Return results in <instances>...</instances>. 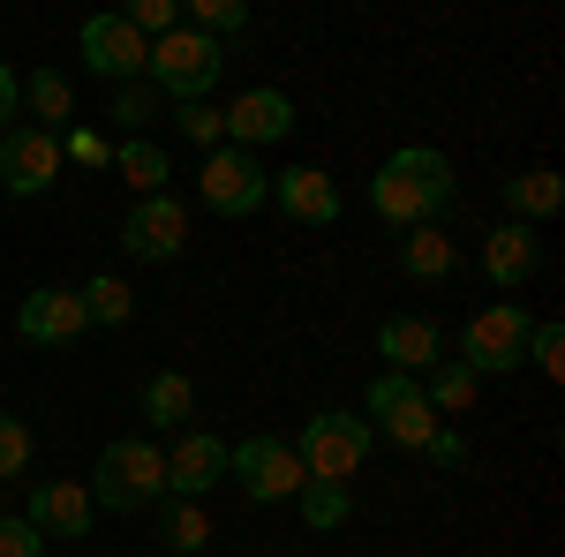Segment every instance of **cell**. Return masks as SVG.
Returning a JSON list of instances; mask_svg holds the SVG:
<instances>
[{
  "label": "cell",
  "instance_id": "18",
  "mask_svg": "<svg viewBox=\"0 0 565 557\" xmlns=\"http://www.w3.org/2000/svg\"><path fill=\"white\" fill-rule=\"evenodd\" d=\"M482 271L498 279V287H527L535 271H543V242H535V226H490L482 234Z\"/></svg>",
  "mask_w": 565,
  "mask_h": 557
},
{
  "label": "cell",
  "instance_id": "16",
  "mask_svg": "<svg viewBox=\"0 0 565 557\" xmlns=\"http://www.w3.org/2000/svg\"><path fill=\"white\" fill-rule=\"evenodd\" d=\"M31 527L39 535H61V543H84L90 535V519H98V505H90V490L84 482H39L31 490Z\"/></svg>",
  "mask_w": 565,
  "mask_h": 557
},
{
  "label": "cell",
  "instance_id": "9",
  "mask_svg": "<svg viewBox=\"0 0 565 557\" xmlns=\"http://www.w3.org/2000/svg\"><path fill=\"white\" fill-rule=\"evenodd\" d=\"M121 249L136 264H174L189 249V204H181L174 189L167 196H136L129 218H121Z\"/></svg>",
  "mask_w": 565,
  "mask_h": 557
},
{
  "label": "cell",
  "instance_id": "36",
  "mask_svg": "<svg viewBox=\"0 0 565 557\" xmlns=\"http://www.w3.org/2000/svg\"><path fill=\"white\" fill-rule=\"evenodd\" d=\"M423 460H430V468H460V460H468V437L452 422H437V437L423 444Z\"/></svg>",
  "mask_w": 565,
  "mask_h": 557
},
{
  "label": "cell",
  "instance_id": "1",
  "mask_svg": "<svg viewBox=\"0 0 565 557\" xmlns=\"http://www.w3.org/2000/svg\"><path fill=\"white\" fill-rule=\"evenodd\" d=\"M452 159L430 143H399L385 167L370 173V212L385 226H437V212L452 204Z\"/></svg>",
  "mask_w": 565,
  "mask_h": 557
},
{
  "label": "cell",
  "instance_id": "20",
  "mask_svg": "<svg viewBox=\"0 0 565 557\" xmlns=\"http://www.w3.org/2000/svg\"><path fill=\"white\" fill-rule=\"evenodd\" d=\"M23 106H31V129L61 136L68 114H76V84H68L61 68H39V76H23Z\"/></svg>",
  "mask_w": 565,
  "mask_h": 557
},
{
  "label": "cell",
  "instance_id": "26",
  "mask_svg": "<svg viewBox=\"0 0 565 557\" xmlns=\"http://www.w3.org/2000/svg\"><path fill=\"white\" fill-rule=\"evenodd\" d=\"M159 543H167V550L174 557H196L204 550V543H212V519H204V505H167V513H159Z\"/></svg>",
  "mask_w": 565,
  "mask_h": 557
},
{
  "label": "cell",
  "instance_id": "22",
  "mask_svg": "<svg viewBox=\"0 0 565 557\" xmlns=\"http://www.w3.org/2000/svg\"><path fill=\"white\" fill-rule=\"evenodd\" d=\"M452 264H460V242L445 226H407V242H399V271L407 279H445Z\"/></svg>",
  "mask_w": 565,
  "mask_h": 557
},
{
  "label": "cell",
  "instance_id": "21",
  "mask_svg": "<svg viewBox=\"0 0 565 557\" xmlns=\"http://www.w3.org/2000/svg\"><path fill=\"white\" fill-rule=\"evenodd\" d=\"M565 204V181L551 167H527L505 181V212H513V226H535V218H551Z\"/></svg>",
  "mask_w": 565,
  "mask_h": 557
},
{
  "label": "cell",
  "instance_id": "23",
  "mask_svg": "<svg viewBox=\"0 0 565 557\" xmlns=\"http://www.w3.org/2000/svg\"><path fill=\"white\" fill-rule=\"evenodd\" d=\"M415 385H423V399H430V415L445 422V415H468V407H476L482 377L468 369V362H437L430 377H415Z\"/></svg>",
  "mask_w": 565,
  "mask_h": 557
},
{
  "label": "cell",
  "instance_id": "7",
  "mask_svg": "<svg viewBox=\"0 0 565 557\" xmlns=\"http://www.w3.org/2000/svg\"><path fill=\"white\" fill-rule=\"evenodd\" d=\"M196 196H204V212H218V218H249V212H264V204H271V173L257 167V151L218 143V151H204Z\"/></svg>",
  "mask_w": 565,
  "mask_h": 557
},
{
  "label": "cell",
  "instance_id": "17",
  "mask_svg": "<svg viewBox=\"0 0 565 557\" xmlns=\"http://www.w3.org/2000/svg\"><path fill=\"white\" fill-rule=\"evenodd\" d=\"M271 196H279V212L302 218V226H332V218H340V181H332L324 167H287V173H271Z\"/></svg>",
  "mask_w": 565,
  "mask_h": 557
},
{
  "label": "cell",
  "instance_id": "25",
  "mask_svg": "<svg viewBox=\"0 0 565 557\" xmlns=\"http://www.w3.org/2000/svg\"><path fill=\"white\" fill-rule=\"evenodd\" d=\"M76 301H84V317H90V324H129V317H136L129 279H114V271L84 279V287H76Z\"/></svg>",
  "mask_w": 565,
  "mask_h": 557
},
{
  "label": "cell",
  "instance_id": "6",
  "mask_svg": "<svg viewBox=\"0 0 565 557\" xmlns=\"http://www.w3.org/2000/svg\"><path fill=\"white\" fill-rule=\"evenodd\" d=\"M527 317L521 301H490V309H476L468 317V332H460V362L476 369V377H513L527 362Z\"/></svg>",
  "mask_w": 565,
  "mask_h": 557
},
{
  "label": "cell",
  "instance_id": "4",
  "mask_svg": "<svg viewBox=\"0 0 565 557\" xmlns=\"http://www.w3.org/2000/svg\"><path fill=\"white\" fill-rule=\"evenodd\" d=\"M295 452H302L309 482H348V474L377 452V429L362 422V415H348V407H324V415H309V422H302Z\"/></svg>",
  "mask_w": 565,
  "mask_h": 557
},
{
  "label": "cell",
  "instance_id": "37",
  "mask_svg": "<svg viewBox=\"0 0 565 557\" xmlns=\"http://www.w3.org/2000/svg\"><path fill=\"white\" fill-rule=\"evenodd\" d=\"M15 114H23V76H15V68L0 61V136L15 129Z\"/></svg>",
  "mask_w": 565,
  "mask_h": 557
},
{
  "label": "cell",
  "instance_id": "24",
  "mask_svg": "<svg viewBox=\"0 0 565 557\" xmlns=\"http://www.w3.org/2000/svg\"><path fill=\"white\" fill-rule=\"evenodd\" d=\"M143 415H151L159 429H189L196 422V385H189L181 369H159V377L143 385Z\"/></svg>",
  "mask_w": 565,
  "mask_h": 557
},
{
  "label": "cell",
  "instance_id": "27",
  "mask_svg": "<svg viewBox=\"0 0 565 557\" xmlns=\"http://www.w3.org/2000/svg\"><path fill=\"white\" fill-rule=\"evenodd\" d=\"M302 519L317 527V535H332V527H348V513H354V497H348V482H302Z\"/></svg>",
  "mask_w": 565,
  "mask_h": 557
},
{
  "label": "cell",
  "instance_id": "12",
  "mask_svg": "<svg viewBox=\"0 0 565 557\" xmlns=\"http://www.w3.org/2000/svg\"><path fill=\"white\" fill-rule=\"evenodd\" d=\"M76 45H84L90 76H106V84H143V53H151V45L136 39L121 15H90L84 31H76Z\"/></svg>",
  "mask_w": 565,
  "mask_h": 557
},
{
  "label": "cell",
  "instance_id": "28",
  "mask_svg": "<svg viewBox=\"0 0 565 557\" xmlns=\"http://www.w3.org/2000/svg\"><path fill=\"white\" fill-rule=\"evenodd\" d=\"M249 23V0H189V31H204V39H234Z\"/></svg>",
  "mask_w": 565,
  "mask_h": 557
},
{
  "label": "cell",
  "instance_id": "13",
  "mask_svg": "<svg viewBox=\"0 0 565 557\" xmlns=\"http://www.w3.org/2000/svg\"><path fill=\"white\" fill-rule=\"evenodd\" d=\"M218 474H226V444L212 429H174V444H167V497L196 505L204 490H218Z\"/></svg>",
  "mask_w": 565,
  "mask_h": 557
},
{
  "label": "cell",
  "instance_id": "35",
  "mask_svg": "<svg viewBox=\"0 0 565 557\" xmlns=\"http://www.w3.org/2000/svg\"><path fill=\"white\" fill-rule=\"evenodd\" d=\"M45 550V535L31 527V519H8L0 513V557H39Z\"/></svg>",
  "mask_w": 565,
  "mask_h": 557
},
{
  "label": "cell",
  "instance_id": "11",
  "mask_svg": "<svg viewBox=\"0 0 565 557\" xmlns=\"http://www.w3.org/2000/svg\"><path fill=\"white\" fill-rule=\"evenodd\" d=\"M226 136H234V151H257V143H279V136H295V98L279 84H249L226 114Z\"/></svg>",
  "mask_w": 565,
  "mask_h": 557
},
{
  "label": "cell",
  "instance_id": "3",
  "mask_svg": "<svg viewBox=\"0 0 565 557\" xmlns=\"http://www.w3.org/2000/svg\"><path fill=\"white\" fill-rule=\"evenodd\" d=\"M218 45L204 39V31H167V39H151V53H143V84L167 90L174 106H196V98H212L218 84Z\"/></svg>",
  "mask_w": 565,
  "mask_h": 557
},
{
  "label": "cell",
  "instance_id": "33",
  "mask_svg": "<svg viewBox=\"0 0 565 557\" xmlns=\"http://www.w3.org/2000/svg\"><path fill=\"white\" fill-rule=\"evenodd\" d=\"M23 468H31V422L0 415V482H15Z\"/></svg>",
  "mask_w": 565,
  "mask_h": 557
},
{
  "label": "cell",
  "instance_id": "30",
  "mask_svg": "<svg viewBox=\"0 0 565 557\" xmlns=\"http://www.w3.org/2000/svg\"><path fill=\"white\" fill-rule=\"evenodd\" d=\"M527 362L558 385V377H565V324H551V317H543V324H527Z\"/></svg>",
  "mask_w": 565,
  "mask_h": 557
},
{
  "label": "cell",
  "instance_id": "15",
  "mask_svg": "<svg viewBox=\"0 0 565 557\" xmlns=\"http://www.w3.org/2000/svg\"><path fill=\"white\" fill-rule=\"evenodd\" d=\"M377 354L392 362V377H430L445 362V340H437L430 317H385L377 324Z\"/></svg>",
  "mask_w": 565,
  "mask_h": 557
},
{
  "label": "cell",
  "instance_id": "34",
  "mask_svg": "<svg viewBox=\"0 0 565 557\" xmlns=\"http://www.w3.org/2000/svg\"><path fill=\"white\" fill-rule=\"evenodd\" d=\"M61 159H76V167H114V143L98 129H61Z\"/></svg>",
  "mask_w": 565,
  "mask_h": 557
},
{
  "label": "cell",
  "instance_id": "10",
  "mask_svg": "<svg viewBox=\"0 0 565 557\" xmlns=\"http://www.w3.org/2000/svg\"><path fill=\"white\" fill-rule=\"evenodd\" d=\"M53 181H61V136L15 121V129L0 136V189L8 196H45Z\"/></svg>",
  "mask_w": 565,
  "mask_h": 557
},
{
  "label": "cell",
  "instance_id": "32",
  "mask_svg": "<svg viewBox=\"0 0 565 557\" xmlns=\"http://www.w3.org/2000/svg\"><path fill=\"white\" fill-rule=\"evenodd\" d=\"M121 23L151 45V39H167V31H181V8L174 0H136V8H121Z\"/></svg>",
  "mask_w": 565,
  "mask_h": 557
},
{
  "label": "cell",
  "instance_id": "19",
  "mask_svg": "<svg viewBox=\"0 0 565 557\" xmlns=\"http://www.w3.org/2000/svg\"><path fill=\"white\" fill-rule=\"evenodd\" d=\"M114 173L129 181L136 196H167L174 159H167V143H151V136H121V143H114Z\"/></svg>",
  "mask_w": 565,
  "mask_h": 557
},
{
  "label": "cell",
  "instance_id": "29",
  "mask_svg": "<svg viewBox=\"0 0 565 557\" xmlns=\"http://www.w3.org/2000/svg\"><path fill=\"white\" fill-rule=\"evenodd\" d=\"M174 136L196 143V151H218V143H226V121H218V106L196 98V106H174Z\"/></svg>",
  "mask_w": 565,
  "mask_h": 557
},
{
  "label": "cell",
  "instance_id": "2",
  "mask_svg": "<svg viewBox=\"0 0 565 557\" xmlns=\"http://www.w3.org/2000/svg\"><path fill=\"white\" fill-rule=\"evenodd\" d=\"M84 490L98 513H143V505H159L167 497V452H159V437H114L98 452V474H90Z\"/></svg>",
  "mask_w": 565,
  "mask_h": 557
},
{
  "label": "cell",
  "instance_id": "31",
  "mask_svg": "<svg viewBox=\"0 0 565 557\" xmlns=\"http://www.w3.org/2000/svg\"><path fill=\"white\" fill-rule=\"evenodd\" d=\"M114 121H121L129 136H143L151 121H159V90H151V84H121V90H114Z\"/></svg>",
  "mask_w": 565,
  "mask_h": 557
},
{
  "label": "cell",
  "instance_id": "5",
  "mask_svg": "<svg viewBox=\"0 0 565 557\" xmlns=\"http://www.w3.org/2000/svg\"><path fill=\"white\" fill-rule=\"evenodd\" d=\"M226 474L242 482V497L249 505H287V497H302V452L295 444H279V437H242V444H226Z\"/></svg>",
  "mask_w": 565,
  "mask_h": 557
},
{
  "label": "cell",
  "instance_id": "14",
  "mask_svg": "<svg viewBox=\"0 0 565 557\" xmlns=\"http://www.w3.org/2000/svg\"><path fill=\"white\" fill-rule=\"evenodd\" d=\"M15 332L31 346H68L90 332L84 301H76V287H39V294H23V309H15Z\"/></svg>",
  "mask_w": 565,
  "mask_h": 557
},
{
  "label": "cell",
  "instance_id": "8",
  "mask_svg": "<svg viewBox=\"0 0 565 557\" xmlns=\"http://www.w3.org/2000/svg\"><path fill=\"white\" fill-rule=\"evenodd\" d=\"M362 422L377 429V437H392L399 452H423V444L437 437V415H430V399H423V385H415V377H392V369L370 385Z\"/></svg>",
  "mask_w": 565,
  "mask_h": 557
}]
</instances>
